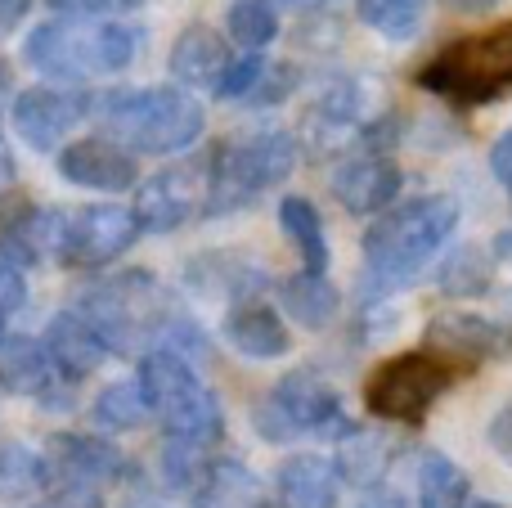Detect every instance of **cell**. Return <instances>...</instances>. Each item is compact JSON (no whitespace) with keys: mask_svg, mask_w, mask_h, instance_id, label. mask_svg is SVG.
<instances>
[{"mask_svg":"<svg viewBox=\"0 0 512 508\" xmlns=\"http://www.w3.org/2000/svg\"><path fill=\"white\" fill-rule=\"evenodd\" d=\"M459 369L445 365L432 351H405V356L382 360L364 383V405L369 414L387 423H423L427 410L450 392Z\"/></svg>","mask_w":512,"mask_h":508,"instance_id":"52a82bcc","label":"cell"},{"mask_svg":"<svg viewBox=\"0 0 512 508\" xmlns=\"http://www.w3.org/2000/svg\"><path fill=\"white\" fill-rule=\"evenodd\" d=\"M283 311L301 324V329H324L337 315V288L328 284V275H301L283 279Z\"/></svg>","mask_w":512,"mask_h":508,"instance_id":"d4e9b609","label":"cell"},{"mask_svg":"<svg viewBox=\"0 0 512 508\" xmlns=\"http://www.w3.org/2000/svg\"><path fill=\"white\" fill-rule=\"evenodd\" d=\"M23 302H27V279H23V270H18L14 261L0 257V315L23 311Z\"/></svg>","mask_w":512,"mask_h":508,"instance_id":"d590c367","label":"cell"},{"mask_svg":"<svg viewBox=\"0 0 512 508\" xmlns=\"http://www.w3.org/2000/svg\"><path fill=\"white\" fill-rule=\"evenodd\" d=\"M135 59V32L117 18H50L32 27L23 63L50 81L86 86L95 77H117Z\"/></svg>","mask_w":512,"mask_h":508,"instance_id":"6da1fadb","label":"cell"},{"mask_svg":"<svg viewBox=\"0 0 512 508\" xmlns=\"http://www.w3.org/2000/svg\"><path fill=\"white\" fill-rule=\"evenodd\" d=\"M59 18H113L126 9H140L144 0H45Z\"/></svg>","mask_w":512,"mask_h":508,"instance_id":"e575fe53","label":"cell"},{"mask_svg":"<svg viewBox=\"0 0 512 508\" xmlns=\"http://www.w3.org/2000/svg\"><path fill=\"white\" fill-rule=\"evenodd\" d=\"M283 5H292V9H315V5H328V0H283Z\"/></svg>","mask_w":512,"mask_h":508,"instance_id":"f6af8a7d","label":"cell"},{"mask_svg":"<svg viewBox=\"0 0 512 508\" xmlns=\"http://www.w3.org/2000/svg\"><path fill=\"white\" fill-rule=\"evenodd\" d=\"M256 508H283V504H265V500H261V504H256Z\"/></svg>","mask_w":512,"mask_h":508,"instance_id":"c3c4849f","label":"cell"},{"mask_svg":"<svg viewBox=\"0 0 512 508\" xmlns=\"http://www.w3.org/2000/svg\"><path fill=\"white\" fill-rule=\"evenodd\" d=\"M486 441H490V450H495L499 459H508V464H512V401L495 414V419H490Z\"/></svg>","mask_w":512,"mask_h":508,"instance_id":"74e56055","label":"cell"},{"mask_svg":"<svg viewBox=\"0 0 512 508\" xmlns=\"http://www.w3.org/2000/svg\"><path fill=\"white\" fill-rule=\"evenodd\" d=\"M95 104L99 99L90 90H59V86H32L14 99V131L23 144L32 149L50 153V149H63L72 131L81 122L95 117Z\"/></svg>","mask_w":512,"mask_h":508,"instance_id":"7c38bea8","label":"cell"},{"mask_svg":"<svg viewBox=\"0 0 512 508\" xmlns=\"http://www.w3.org/2000/svg\"><path fill=\"white\" fill-rule=\"evenodd\" d=\"M265 72V59L261 54H243V59H230V68H225L221 86H216V95L221 99H248L256 90V81H261Z\"/></svg>","mask_w":512,"mask_h":508,"instance_id":"836d02e7","label":"cell"},{"mask_svg":"<svg viewBox=\"0 0 512 508\" xmlns=\"http://www.w3.org/2000/svg\"><path fill=\"white\" fill-rule=\"evenodd\" d=\"M63 221H68V212H59V207H32V203L14 207L5 216V225H0V257L14 261L18 270L59 261Z\"/></svg>","mask_w":512,"mask_h":508,"instance_id":"2e32d148","label":"cell"},{"mask_svg":"<svg viewBox=\"0 0 512 508\" xmlns=\"http://www.w3.org/2000/svg\"><path fill=\"white\" fill-rule=\"evenodd\" d=\"M495 279V261L481 248H459L450 261L441 266V288L450 297H481Z\"/></svg>","mask_w":512,"mask_h":508,"instance_id":"d6a6232c","label":"cell"},{"mask_svg":"<svg viewBox=\"0 0 512 508\" xmlns=\"http://www.w3.org/2000/svg\"><path fill=\"white\" fill-rule=\"evenodd\" d=\"M508 194H512V185H508Z\"/></svg>","mask_w":512,"mask_h":508,"instance_id":"f907efd6","label":"cell"},{"mask_svg":"<svg viewBox=\"0 0 512 508\" xmlns=\"http://www.w3.org/2000/svg\"><path fill=\"white\" fill-rule=\"evenodd\" d=\"M499 252H504V257L512 261V230H508V234H499Z\"/></svg>","mask_w":512,"mask_h":508,"instance_id":"bcb514c9","label":"cell"},{"mask_svg":"<svg viewBox=\"0 0 512 508\" xmlns=\"http://www.w3.org/2000/svg\"><path fill=\"white\" fill-rule=\"evenodd\" d=\"M216 441H189V437H167L162 446V477L171 491H198L203 477L216 468Z\"/></svg>","mask_w":512,"mask_h":508,"instance_id":"4316f807","label":"cell"},{"mask_svg":"<svg viewBox=\"0 0 512 508\" xmlns=\"http://www.w3.org/2000/svg\"><path fill=\"white\" fill-rule=\"evenodd\" d=\"M297 167V144L283 131L239 135L212 149V194H207V216L239 212L265 189L283 185Z\"/></svg>","mask_w":512,"mask_h":508,"instance_id":"8992f818","label":"cell"},{"mask_svg":"<svg viewBox=\"0 0 512 508\" xmlns=\"http://www.w3.org/2000/svg\"><path fill=\"white\" fill-rule=\"evenodd\" d=\"M261 432L270 441H283L292 432H328L333 428L337 437L346 432L342 423V401H337V387L328 378H319L315 369H292L283 374L279 383L270 387L261 405Z\"/></svg>","mask_w":512,"mask_h":508,"instance_id":"9c48e42d","label":"cell"},{"mask_svg":"<svg viewBox=\"0 0 512 508\" xmlns=\"http://www.w3.org/2000/svg\"><path fill=\"white\" fill-rule=\"evenodd\" d=\"M423 5L427 0H355L360 23H369L373 32L391 36V41H405V36L418 32V23H423Z\"/></svg>","mask_w":512,"mask_h":508,"instance_id":"1f68e13d","label":"cell"},{"mask_svg":"<svg viewBox=\"0 0 512 508\" xmlns=\"http://www.w3.org/2000/svg\"><path fill=\"white\" fill-rule=\"evenodd\" d=\"M50 482L45 455H36L23 441H5L0 446V500H27Z\"/></svg>","mask_w":512,"mask_h":508,"instance_id":"f1b7e54d","label":"cell"},{"mask_svg":"<svg viewBox=\"0 0 512 508\" xmlns=\"http://www.w3.org/2000/svg\"><path fill=\"white\" fill-rule=\"evenodd\" d=\"M108 140L126 153H185L207 131V113L189 90L153 86V90H117L95 104Z\"/></svg>","mask_w":512,"mask_h":508,"instance_id":"7a4b0ae2","label":"cell"},{"mask_svg":"<svg viewBox=\"0 0 512 508\" xmlns=\"http://www.w3.org/2000/svg\"><path fill=\"white\" fill-rule=\"evenodd\" d=\"M0 329H5V315H0Z\"/></svg>","mask_w":512,"mask_h":508,"instance_id":"681fc988","label":"cell"},{"mask_svg":"<svg viewBox=\"0 0 512 508\" xmlns=\"http://www.w3.org/2000/svg\"><path fill=\"white\" fill-rule=\"evenodd\" d=\"M459 225V203L450 194L414 198L400 212H387L364 230V266L382 284L414 279Z\"/></svg>","mask_w":512,"mask_h":508,"instance_id":"3957f363","label":"cell"},{"mask_svg":"<svg viewBox=\"0 0 512 508\" xmlns=\"http://www.w3.org/2000/svg\"><path fill=\"white\" fill-rule=\"evenodd\" d=\"M261 504V486L239 459H216V468L203 477L194 491V508H256Z\"/></svg>","mask_w":512,"mask_h":508,"instance_id":"484cf974","label":"cell"},{"mask_svg":"<svg viewBox=\"0 0 512 508\" xmlns=\"http://www.w3.org/2000/svg\"><path fill=\"white\" fill-rule=\"evenodd\" d=\"M391 455H396V446H391L387 432H364V428H346L342 437H337V477L342 482H355V486H378L382 477H387L391 468Z\"/></svg>","mask_w":512,"mask_h":508,"instance_id":"603a6c76","label":"cell"},{"mask_svg":"<svg viewBox=\"0 0 512 508\" xmlns=\"http://www.w3.org/2000/svg\"><path fill=\"white\" fill-rule=\"evenodd\" d=\"M221 333H225V342L248 360H279V356H288V347H292L288 324H283L279 315H274V306L261 302V297L234 302Z\"/></svg>","mask_w":512,"mask_h":508,"instance_id":"e0dca14e","label":"cell"},{"mask_svg":"<svg viewBox=\"0 0 512 508\" xmlns=\"http://www.w3.org/2000/svg\"><path fill=\"white\" fill-rule=\"evenodd\" d=\"M225 27L248 54H261L279 36V9H274V0H234Z\"/></svg>","mask_w":512,"mask_h":508,"instance_id":"f546056e","label":"cell"},{"mask_svg":"<svg viewBox=\"0 0 512 508\" xmlns=\"http://www.w3.org/2000/svg\"><path fill=\"white\" fill-rule=\"evenodd\" d=\"M490 171H495L504 185H512V131L499 135L495 149H490Z\"/></svg>","mask_w":512,"mask_h":508,"instance_id":"ab89813d","label":"cell"},{"mask_svg":"<svg viewBox=\"0 0 512 508\" xmlns=\"http://www.w3.org/2000/svg\"><path fill=\"white\" fill-rule=\"evenodd\" d=\"M360 508H405V500H400V495H391V491H369L360 500Z\"/></svg>","mask_w":512,"mask_h":508,"instance_id":"7bdbcfd3","label":"cell"},{"mask_svg":"<svg viewBox=\"0 0 512 508\" xmlns=\"http://www.w3.org/2000/svg\"><path fill=\"white\" fill-rule=\"evenodd\" d=\"M450 14H486V9H495L499 0H441Z\"/></svg>","mask_w":512,"mask_h":508,"instance_id":"b9f144b4","label":"cell"},{"mask_svg":"<svg viewBox=\"0 0 512 508\" xmlns=\"http://www.w3.org/2000/svg\"><path fill=\"white\" fill-rule=\"evenodd\" d=\"M400 189H405V171H400V162L382 158V153H364V158H351L333 171V198L351 216L387 212L400 198Z\"/></svg>","mask_w":512,"mask_h":508,"instance_id":"9a60e30c","label":"cell"},{"mask_svg":"<svg viewBox=\"0 0 512 508\" xmlns=\"http://www.w3.org/2000/svg\"><path fill=\"white\" fill-rule=\"evenodd\" d=\"M27 9H32V0H0V41H5V36L23 23Z\"/></svg>","mask_w":512,"mask_h":508,"instance_id":"60d3db41","label":"cell"},{"mask_svg":"<svg viewBox=\"0 0 512 508\" xmlns=\"http://www.w3.org/2000/svg\"><path fill=\"white\" fill-rule=\"evenodd\" d=\"M50 508H104V500H99V491H90V486H59Z\"/></svg>","mask_w":512,"mask_h":508,"instance_id":"f35d334b","label":"cell"},{"mask_svg":"<svg viewBox=\"0 0 512 508\" xmlns=\"http://www.w3.org/2000/svg\"><path fill=\"white\" fill-rule=\"evenodd\" d=\"M279 221H283V234L292 239V248L301 252V261H306L310 275H324L328 270V239H324V221H319L315 203L288 194L279 203Z\"/></svg>","mask_w":512,"mask_h":508,"instance_id":"cb8c5ba5","label":"cell"},{"mask_svg":"<svg viewBox=\"0 0 512 508\" xmlns=\"http://www.w3.org/2000/svg\"><path fill=\"white\" fill-rule=\"evenodd\" d=\"M207 194H212V153H198V158H185L144 180L135 194V216L144 230L171 234L207 216Z\"/></svg>","mask_w":512,"mask_h":508,"instance_id":"30bf717a","label":"cell"},{"mask_svg":"<svg viewBox=\"0 0 512 508\" xmlns=\"http://www.w3.org/2000/svg\"><path fill=\"white\" fill-rule=\"evenodd\" d=\"M45 351H50L54 360V374L68 378V383H81V378H90L99 365H104V342H99V333L90 329L86 320H81L77 311H59L50 324H45Z\"/></svg>","mask_w":512,"mask_h":508,"instance_id":"d6986e66","label":"cell"},{"mask_svg":"<svg viewBox=\"0 0 512 508\" xmlns=\"http://www.w3.org/2000/svg\"><path fill=\"white\" fill-rule=\"evenodd\" d=\"M427 347H432V356H441L445 365L468 374V369H477V365L504 360L512 351V333L477 311H441L427 320Z\"/></svg>","mask_w":512,"mask_h":508,"instance_id":"4fadbf2b","label":"cell"},{"mask_svg":"<svg viewBox=\"0 0 512 508\" xmlns=\"http://www.w3.org/2000/svg\"><path fill=\"white\" fill-rule=\"evenodd\" d=\"M418 86L454 104H486L512 86V18L481 36L445 45L436 59L418 68Z\"/></svg>","mask_w":512,"mask_h":508,"instance_id":"5b68a950","label":"cell"},{"mask_svg":"<svg viewBox=\"0 0 512 508\" xmlns=\"http://www.w3.org/2000/svg\"><path fill=\"white\" fill-rule=\"evenodd\" d=\"M54 360L45 342L36 338H5L0 342V387L9 396H50L54 387Z\"/></svg>","mask_w":512,"mask_h":508,"instance_id":"7402d4cb","label":"cell"},{"mask_svg":"<svg viewBox=\"0 0 512 508\" xmlns=\"http://www.w3.org/2000/svg\"><path fill=\"white\" fill-rule=\"evenodd\" d=\"M468 473L445 455H427L418 468V508H468Z\"/></svg>","mask_w":512,"mask_h":508,"instance_id":"83f0119b","label":"cell"},{"mask_svg":"<svg viewBox=\"0 0 512 508\" xmlns=\"http://www.w3.org/2000/svg\"><path fill=\"white\" fill-rule=\"evenodd\" d=\"M72 311L99 333L104 351H117V356L144 351L153 329H162L158 315H153V279L144 275H122L104 288H90Z\"/></svg>","mask_w":512,"mask_h":508,"instance_id":"ba28073f","label":"cell"},{"mask_svg":"<svg viewBox=\"0 0 512 508\" xmlns=\"http://www.w3.org/2000/svg\"><path fill=\"white\" fill-rule=\"evenodd\" d=\"M54 167H59V176L68 185H81V189H131L135 176H140L135 153H126L108 135H86V140L63 144Z\"/></svg>","mask_w":512,"mask_h":508,"instance_id":"5bb4252c","label":"cell"},{"mask_svg":"<svg viewBox=\"0 0 512 508\" xmlns=\"http://www.w3.org/2000/svg\"><path fill=\"white\" fill-rule=\"evenodd\" d=\"M279 482V504L283 508H337V468L319 455H292L274 473Z\"/></svg>","mask_w":512,"mask_h":508,"instance_id":"44dd1931","label":"cell"},{"mask_svg":"<svg viewBox=\"0 0 512 508\" xmlns=\"http://www.w3.org/2000/svg\"><path fill=\"white\" fill-rule=\"evenodd\" d=\"M140 392L149 401V414L162 423L167 437H189V441H216L225 437V414L216 392L198 378L189 356H176L167 347H153L140 356Z\"/></svg>","mask_w":512,"mask_h":508,"instance_id":"277c9868","label":"cell"},{"mask_svg":"<svg viewBox=\"0 0 512 508\" xmlns=\"http://www.w3.org/2000/svg\"><path fill=\"white\" fill-rule=\"evenodd\" d=\"M171 81H180V90H212L221 86L225 68H230V50H225L221 32H212V27H185V32L176 36V45H171Z\"/></svg>","mask_w":512,"mask_h":508,"instance_id":"ac0fdd59","label":"cell"},{"mask_svg":"<svg viewBox=\"0 0 512 508\" xmlns=\"http://www.w3.org/2000/svg\"><path fill=\"white\" fill-rule=\"evenodd\" d=\"M140 216L135 207L122 203H90L68 212L63 221V248L59 266H113L122 252H131V243L140 239Z\"/></svg>","mask_w":512,"mask_h":508,"instance_id":"8fae6325","label":"cell"},{"mask_svg":"<svg viewBox=\"0 0 512 508\" xmlns=\"http://www.w3.org/2000/svg\"><path fill=\"white\" fill-rule=\"evenodd\" d=\"M45 468L63 477V486H90L95 491L99 482H113L122 473V455H117V446L95 437H50Z\"/></svg>","mask_w":512,"mask_h":508,"instance_id":"ffe728a7","label":"cell"},{"mask_svg":"<svg viewBox=\"0 0 512 508\" xmlns=\"http://www.w3.org/2000/svg\"><path fill=\"white\" fill-rule=\"evenodd\" d=\"M288 90H292V72L279 68V63H265L261 81H256V90L248 99H256V104H274V99H283Z\"/></svg>","mask_w":512,"mask_h":508,"instance_id":"8d00e7d4","label":"cell"},{"mask_svg":"<svg viewBox=\"0 0 512 508\" xmlns=\"http://www.w3.org/2000/svg\"><path fill=\"white\" fill-rule=\"evenodd\" d=\"M95 423L104 432H135L149 419V401H144L140 383H113L95 396Z\"/></svg>","mask_w":512,"mask_h":508,"instance_id":"4dcf8cb0","label":"cell"},{"mask_svg":"<svg viewBox=\"0 0 512 508\" xmlns=\"http://www.w3.org/2000/svg\"><path fill=\"white\" fill-rule=\"evenodd\" d=\"M472 508H504V504H490V500H486V504H472Z\"/></svg>","mask_w":512,"mask_h":508,"instance_id":"7dc6e473","label":"cell"},{"mask_svg":"<svg viewBox=\"0 0 512 508\" xmlns=\"http://www.w3.org/2000/svg\"><path fill=\"white\" fill-rule=\"evenodd\" d=\"M9 185H14V153L0 144V198L9 194Z\"/></svg>","mask_w":512,"mask_h":508,"instance_id":"ee69618b","label":"cell"}]
</instances>
